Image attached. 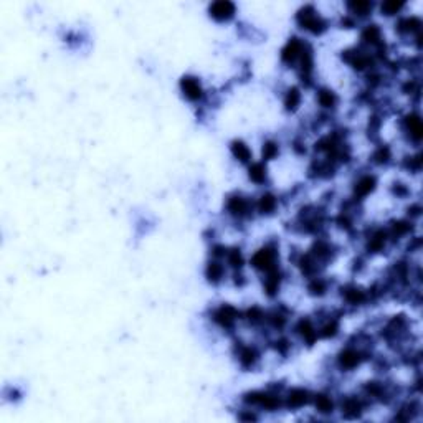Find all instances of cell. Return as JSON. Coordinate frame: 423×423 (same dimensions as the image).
<instances>
[{
    "mask_svg": "<svg viewBox=\"0 0 423 423\" xmlns=\"http://www.w3.org/2000/svg\"><path fill=\"white\" fill-rule=\"evenodd\" d=\"M299 30L311 37H323L329 30V20L314 6H303L294 15Z\"/></svg>",
    "mask_w": 423,
    "mask_h": 423,
    "instance_id": "obj_3",
    "label": "cell"
},
{
    "mask_svg": "<svg viewBox=\"0 0 423 423\" xmlns=\"http://www.w3.org/2000/svg\"><path fill=\"white\" fill-rule=\"evenodd\" d=\"M253 205H255V215L262 217V219H270V217H275L278 210H280L281 199L280 195L275 194V192L267 189L262 190L258 195L253 197Z\"/></svg>",
    "mask_w": 423,
    "mask_h": 423,
    "instance_id": "obj_7",
    "label": "cell"
},
{
    "mask_svg": "<svg viewBox=\"0 0 423 423\" xmlns=\"http://www.w3.org/2000/svg\"><path fill=\"white\" fill-rule=\"evenodd\" d=\"M405 8H407V2H400V0H387V2L379 3L375 7V10L379 12L380 15L386 17V19H399L402 14H405Z\"/></svg>",
    "mask_w": 423,
    "mask_h": 423,
    "instance_id": "obj_15",
    "label": "cell"
},
{
    "mask_svg": "<svg viewBox=\"0 0 423 423\" xmlns=\"http://www.w3.org/2000/svg\"><path fill=\"white\" fill-rule=\"evenodd\" d=\"M179 89H181L183 100L195 106H204V102L208 96L202 80L195 75H183L182 78L179 80Z\"/></svg>",
    "mask_w": 423,
    "mask_h": 423,
    "instance_id": "obj_6",
    "label": "cell"
},
{
    "mask_svg": "<svg viewBox=\"0 0 423 423\" xmlns=\"http://www.w3.org/2000/svg\"><path fill=\"white\" fill-rule=\"evenodd\" d=\"M246 267L251 268L256 275H260V278L268 275V273L281 270L280 245L273 242H267L260 245L258 249H255L249 255Z\"/></svg>",
    "mask_w": 423,
    "mask_h": 423,
    "instance_id": "obj_1",
    "label": "cell"
},
{
    "mask_svg": "<svg viewBox=\"0 0 423 423\" xmlns=\"http://www.w3.org/2000/svg\"><path fill=\"white\" fill-rule=\"evenodd\" d=\"M225 213L235 224L245 225L246 222L255 219L253 197L243 194V192H232L225 199Z\"/></svg>",
    "mask_w": 423,
    "mask_h": 423,
    "instance_id": "obj_2",
    "label": "cell"
},
{
    "mask_svg": "<svg viewBox=\"0 0 423 423\" xmlns=\"http://www.w3.org/2000/svg\"><path fill=\"white\" fill-rule=\"evenodd\" d=\"M246 175H249V181L256 187H267L268 179H270V168H268L267 162L255 159L250 165H246Z\"/></svg>",
    "mask_w": 423,
    "mask_h": 423,
    "instance_id": "obj_13",
    "label": "cell"
},
{
    "mask_svg": "<svg viewBox=\"0 0 423 423\" xmlns=\"http://www.w3.org/2000/svg\"><path fill=\"white\" fill-rule=\"evenodd\" d=\"M204 276L205 280H207V283H210L212 286H219L225 283L226 280H230V270L224 260L210 258V256H208L204 268Z\"/></svg>",
    "mask_w": 423,
    "mask_h": 423,
    "instance_id": "obj_10",
    "label": "cell"
},
{
    "mask_svg": "<svg viewBox=\"0 0 423 423\" xmlns=\"http://www.w3.org/2000/svg\"><path fill=\"white\" fill-rule=\"evenodd\" d=\"M377 187L379 175L372 172V170H362V172L356 174V177L350 182V195L348 199L362 205V202H366L370 195H374Z\"/></svg>",
    "mask_w": 423,
    "mask_h": 423,
    "instance_id": "obj_5",
    "label": "cell"
},
{
    "mask_svg": "<svg viewBox=\"0 0 423 423\" xmlns=\"http://www.w3.org/2000/svg\"><path fill=\"white\" fill-rule=\"evenodd\" d=\"M307 44H309V40H306L305 37L288 38L286 44L283 45V48L280 51L281 63H283L288 70H294V66L298 65L299 58H301L303 51H305Z\"/></svg>",
    "mask_w": 423,
    "mask_h": 423,
    "instance_id": "obj_8",
    "label": "cell"
},
{
    "mask_svg": "<svg viewBox=\"0 0 423 423\" xmlns=\"http://www.w3.org/2000/svg\"><path fill=\"white\" fill-rule=\"evenodd\" d=\"M230 154H232V157L238 164L245 165V168L255 161L253 149L243 139H233L232 143H230Z\"/></svg>",
    "mask_w": 423,
    "mask_h": 423,
    "instance_id": "obj_14",
    "label": "cell"
},
{
    "mask_svg": "<svg viewBox=\"0 0 423 423\" xmlns=\"http://www.w3.org/2000/svg\"><path fill=\"white\" fill-rule=\"evenodd\" d=\"M399 132L400 136L412 144L415 149H420L423 139V121L422 114L417 106H410L399 116Z\"/></svg>",
    "mask_w": 423,
    "mask_h": 423,
    "instance_id": "obj_4",
    "label": "cell"
},
{
    "mask_svg": "<svg viewBox=\"0 0 423 423\" xmlns=\"http://www.w3.org/2000/svg\"><path fill=\"white\" fill-rule=\"evenodd\" d=\"M316 105H318L321 114L332 116L339 109L341 98L336 89H332L331 87H319L316 89Z\"/></svg>",
    "mask_w": 423,
    "mask_h": 423,
    "instance_id": "obj_9",
    "label": "cell"
},
{
    "mask_svg": "<svg viewBox=\"0 0 423 423\" xmlns=\"http://www.w3.org/2000/svg\"><path fill=\"white\" fill-rule=\"evenodd\" d=\"M305 105V89L301 84H291L283 91V109L288 114H296Z\"/></svg>",
    "mask_w": 423,
    "mask_h": 423,
    "instance_id": "obj_12",
    "label": "cell"
},
{
    "mask_svg": "<svg viewBox=\"0 0 423 423\" xmlns=\"http://www.w3.org/2000/svg\"><path fill=\"white\" fill-rule=\"evenodd\" d=\"M280 152H281L280 141L267 139L262 144V156H260V161H263V162H267V164H270L271 161L278 159Z\"/></svg>",
    "mask_w": 423,
    "mask_h": 423,
    "instance_id": "obj_16",
    "label": "cell"
},
{
    "mask_svg": "<svg viewBox=\"0 0 423 423\" xmlns=\"http://www.w3.org/2000/svg\"><path fill=\"white\" fill-rule=\"evenodd\" d=\"M207 14L213 22L226 24L237 17V6L233 2H228V0H217V2H212L208 6Z\"/></svg>",
    "mask_w": 423,
    "mask_h": 423,
    "instance_id": "obj_11",
    "label": "cell"
}]
</instances>
